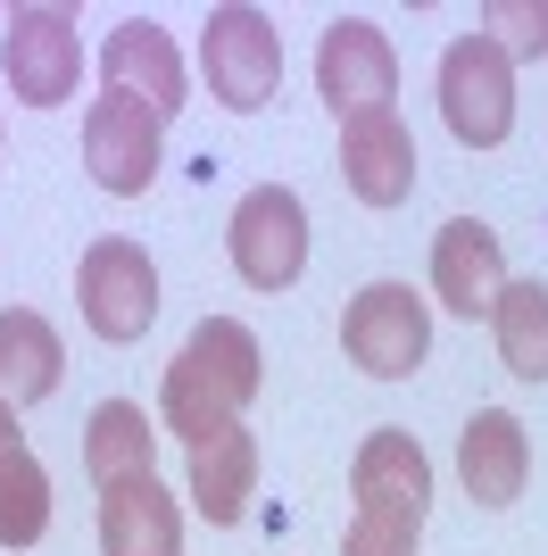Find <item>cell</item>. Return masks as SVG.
Listing matches in <instances>:
<instances>
[{
  "mask_svg": "<svg viewBox=\"0 0 548 556\" xmlns=\"http://www.w3.org/2000/svg\"><path fill=\"white\" fill-rule=\"evenodd\" d=\"M258 332L241 325V316H200L191 325V341H183V357L166 366V391H159V416L175 441H216V432H233L241 424V407L258 399Z\"/></svg>",
  "mask_w": 548,
  "mask_h": 556,
  "instance_id": "cell-1",
  "label": "cell"
},
{
  "mask_svg": "<svg viewBox=\"0 0 548 556\" xmlns=\"http://www.w3.org/2000/svg\"><path fill=\"white\" fill-rule=\"evenodd\" d=\"M440 116H449V134L465 150H499L515 134V59L482 25L440 50Z\"/></svg>",
  "mask_w": 548,
  "mask_h": 556,
  "instance_id": "cell-2",
  "label": "cell"
},
{
  "mask_svg": "<svg viewBox=\"0 0 548 556\" xmlns=\"http://www.w3.org/2000/svg\"><path fill=\"white\" fill-rule=\"evenodd\" d=\"M200 75H208V100L233 116H258L283 84V34H274L266 9H208V34H200Z\"/></svg>",
  "mask_w": 548,
  "mask_h": 556,
  "instance_id": "cell-3",
  "label": "cell"
},
{
  "mask_svg": "<svg viewBox=\"0 0 548 556\" xmlns=\"http://www.w3.org/2000/svg\"><path fill=\"white\" fill-rule=\"evenodd\" d=\"M0 75L25 109H67L75 100V75H84V42H75V9H9L0 25Z\"/></svg>",
  "mask_w": 548,
  "mask_h": 556,
  "instance_id": "cell-4",
  "label": "cell"
},
{
  "mask_svg": "<svg viewBox=\"0 0 548 556\" xmlns=\"http://www.w3.org/2000/svg\"><path fill=\"white\" fill-rule=\"evenodd\" d=\"M341 349L374 382H408L424 366V349H433V307L415 300L408 282H365L341 316Z\"/></svg>",
  "mask_w": 548,
  "mask_h": 556,
  "instance_id": "cell-5",
  "label": "cell"
},
{
  "mask_svg": "<svg viewBox=\"0 0 548 556\" xmlns=\"http://www.w3.org/2000/svg\"><path fill=\"white\" fill-rule=\"evenodd\" d=\"M75 307H84V325L100 341H141V332L159 325V266L141 241H91L84 266H75Z\"/></svg>",
  "mask_w": 548,
  "mask_h": 556,
  "instance_id": "cell-6",
  "label": "cell"
},
{
  "mask_svg": "<svg viewBox=\"0 0 548 556\" xmlns=\"http://www.w3.org/2000/svg\"><path fill=\"white\" fill-rule=\"evenodd\" d=\"M233 275L250 282V291H291L308 275V208H299L291 184H258L241 208H233Z\"/></svg>",
  "mask_w": 548,
  "mask_h": 556,
  "instance_id": "cell-7",
  "label": "cell"
},
{
  "mask_svg": "<svg viewBox=\"0 0 548 556\" xmlns=\"http://www.w3.org/2000/svg\"><path fill=\"white\" fill-rule=\"evenodd\" d=\"M316 92L324 109L341 116H374L399 100V50H390V34L374 17H333L316 42Z\"/></svg>",
  "mask_w": 548,
  "mask_h": 556,
  "instance_id": "cell-8",
  "label": "cell"
},
{
  "mask_svg": "<svg viewBox=\"0 0 548 556\" xmlns=\"http://www.w3.org/2000/svg\"><path fill=\"white\" fill-rule=\"evenodd\" d=\"M159 159H166V125L141 100H91L84 109V166L91 184L116 191V200H141V191L159 184Z\"/></svg>",
  "mask_w": 548,
  "mask_h": 556,
  "instance_id": "cell-9",
  "label": "cell"
},
{
  "mask_svg": "<svg viewBox=\"0 0 548 556\" xmlns=\"http://www.w3.org/2000/svg\"><path fill=\"white\" fill-rule=\"evenodd\" d=\"M100 75H109L116 100H141L159 125L183 109V84H191V75H183L175 34H166L159 17H125V25H116L109 42H100Z\"/></svg>",
  "mask_w": 548,
  "mask_h": 556,
  "instance_id": "cell-10",
  "label": "cell"
},
{
  "mask_svg": "<svg viewBox=\"0 0 548 556\" xmlns=\"http://www.w3.org/2000/svg\"><path fill=\"white\" fill-rule=\"evenodd\" d=\"M341 184L358 191L365 208H399L415 191V134L399 109H374V116L341 125Z\"/></svg>",
  "mask_w": 548,
  "mask_h": 556,
  "instance_id": "cell-11",
  "label": "cell"
},
{
  "mask_svg": "<svg viewBox=\"0 0 548 556\" xmlns=\"http://www.w3.org/2000/svg\"><path fill=\"white\" fill-rule=\"evenodd\" d=\"M507 291V250H499V232L482 225V216H457V225H440L433 241V300L449 307V316H490Z\"/></svg>",
  "mask_w": 548,
  "mask_h": 556,
  "instance_id": "cell-12",
  "label": "cell"
},
{
  "mask_svg": "<svg viewBox=\"0 0 548 556\" xmlns=\"http://www.w3.org/2000/svg\"><path fill=\"white\" fill-rule=\"evenodd\" d=\"M524 473H532V441L524 424L507 416V407H474L465 432H457V482L474 507H515L524 498Z\"/></svg>",
  "mask_w": 548,
  "mask_h": 556,
  "instance_id": "cell-13",
  "label": "cell"
},
{
  "mask_svg": "<svg viewBox=\"0 0 548 556\" xmlns=\"http://www.w3.org/2000/svg\"><path fill=\"white\" fill-rule=\"evenodd\" d=\"M349 498L383 515H433V457L415 448V432H365L349 457Z\"/></svg>",
  "mask_w": 548,
  "mask_h": 556,
  "instance_id": "cell-14",
  "label": "cell"
},
{
  "mask_svg": "<svg viewBox=\"0 0 548 556\" xmlns=\"http://www.w3.org/2000/svg\"><path fill=\"white\" fill-rule=\"evenodd\" d=\"M100 556H183V507L159 473L100 490Z\"/></svg>",
  "mask_w": 548,
  "mask_h": 556,
  "instance_id": "cell-15",
  "label": "cell"
},
{
  "mask_svg": "<svg viewBox=\"0 0 548 556\" xmlns=\"http://www.w3.org/2000/svg\"><path fill=\"white\" fill-rule=\"evenodd\" d=\"M150 457H159V424L141 416L134 399H100L91 424H84V473L100 490H125V482L150 473Z\"/></svg>",
  "mask_w": 548,
  "mask_h": 556,
  "instance_id": "cell-16",
  "label": "cell"
},
{
  "mask_svg": "<svg viewBox=\"0 0 548 556\" xmlns=\"http://www.w3.org/2000/svg\"><path fill=\"white\" fill-rule=\"evenodd\" d=\"M250 490H258V432L250 424H233V432L191 448V507H200L208 523H241V515H250Z\"/></svg>",
  "mask_w": 548,
  "mask_h": 556,
  "instance_id": "cell-17",
  "label": "cell"
},
{
  "mask_svg": "<svg viewBox=\"0 0 548 556\" xmlns=\"http://www.w3.org/2000/svg\"><path fill=\"white\" fill-rule=\"evenodd\" d=\"M59 374H67V349H59L50 316L0 307V399H9V407H34V399L59 391Z\"/></svg>",
  "mask_w": 548,
  "mask_h": 556,
  "instance_id": "cell-18",
  "label": "cell"
},
{
  "mask_svg": "<svg viewBox=\"0 0 548 556\" xmlns=\"http://www.w3.org/2000/svg\"><path fill=\"white\" fill-rule=\"evenodd\" d=\"M490 341H499V366L548 382V282H507L499 307H490Z\"/></svg>",
  "mask_w": 548,
  "mask_h": 556,
  "instance_id": "cell-19",
  "label": "cell"
},
{
  "mask_svg": "<svg viewBox=\"0 0 548 556\" xmlns=\"http://www.w3.org/2000/svg\"><path fill=\"white\" fill-rule=\"evenodd\" d=\"M50 532V473L34 448L0 457V548H34Z\"/></svg>",
  "mask_w": 548,
  "mask_h": 556,
  "instance_id": "cell-20",
  "label": "cell"
},
{
  "mask_svg": "<svg viewBox=\"0 0 548 556\" xmlns=\"http://www.w3.org/2000/svg\"><path fill=\"white\" fill-rule=\"evenodd\" d=\"M482 34H490L507 59H548V0H490V9H482Z\"/></svg>",
  "mask_w": 548,
  "mask_h": 556,
  "instance_id": "cell-21",
  "label": "cell"
},
{
  "mask_svg": "<svg viewBox=\"0 0 548 556\" xmlns=\"http://www.w3.org/2000/svg\"><path fill=\"white\" fill-rule=\"evenodd\" d=\"M415 540H424V523L415 515H383V507H358L341 532V556H415Z\"/></svg>",
  "mask_w": 548,
  "mask_h": 556,
  "instance_id": "cell-22",
  "label": "cell"
},
{
  "mask_svg": "<svg viewBox=\"0 0 548 556\" xmlns=\"http://www.w3.org/2000/svg\"><path fill=\"white\" fill-rule=\"evenodd\" d=\"M9 448H25V441H17V407L0 399V457H9Z\"/></svg>",
  "mask_w": 548,
  "mask_h": 556,
  "instance_id": "cell-23",
  "label": "cell"
}]
</instances>
